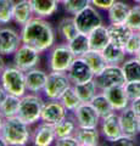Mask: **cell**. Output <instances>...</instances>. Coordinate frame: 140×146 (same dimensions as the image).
<instances>
[{"instance_id":"5bb4252c","label":"cell","mask_w":140,"mask_h":146,"mask_svg":"<svg viewBox=\"0 0 140 146\" xmlns=\"http://www.w3.org/2000/svg\"><path fill=\"white\" fill-rule=\"evenodd\" d=\"M99 129H100L101 135L105 138V140L113 143V141L123 134L119 123V115L118 112H112L111 115L106 117H102L99 124Z\"/></svg>"},{"instance_id":"f546056e","label":"cell","mask_w":140,"mask_h":146,"mask_svg":"<svg viewBox=\"0 0 140 146\" xmlns=\"http://www.w3.org/2000/svg\"><path fill=\"white\" fill-rule=\"evenodd\" d=\"M20 102H21V98L7 94V96L0 104V113L5 118L16 117L17 113H19Z\"/></svg>"},{"instance_id":"f5cc1de1","label":"cell","mask_w":140,"mask_h":146,"mask_svg":"<svg viewBox=\"0 0 140 146\" xmlns=\"http://www.w3.org/2000/svg\"><path fill=\"white\" fill-rule=\"evenodd\" d=\"M1 28H3V27H1V25H0V31H1Z\"/></svg>"},{"instance_id":"7dc6e473","label":"cell","mask_w":140,"mask_h":146,"mask_svg":"<svg viewBox=\"0 0 140 146\" xmlns=\"http://www.w3.org/2000/svg\"><path fill=\"white\" fill-rule=\"evenodd\" d=\"M4 121H5V117L0 113V133H1V129H3V125H4Z\"/></svg>"},{"instance_id":"277c9868","label":"cell","mask_w":140,"mask_h":146,"mask_svg":"<svg viewBox=\"0 0 140 146\" xmlns=\"http://www.w3.org/2000/svg\"><path fill=\"white\" fill-rule=\"evenodd\" d=\"M0 83L5 88L7 94L22 98L26 95L27 85H26V72L20 70L15 65H6L4 71L0 74Z\"/></svg>"},{"instance_id":"1f68e13d","label":"cell","mask_w":140,"mask_h":146,"mask_svg":"<svg viewBox=\"0 0 140 146\" xmlns=\"http://www.w3.org/2000/svg\"><path fill=\"white\" fill-rule=\"evenodd\" d=\"M121 66L127 82L140 80V60L137 56H133L132 58L125 60Z\"/></svg>"},{"instance_id":"4fadbf2b","label":"cell","mask_w":140,"mask_h":146,"mask_svg":"<svg viewBox=\"0 0 140 146\" xmlns=\"http://www.w3.org/2000/svg\"><path fill=\"white\" fill-rule=\"evenodd\" d=\"M67 74L72 82V85L85 83V82L94 79V77H95L92 68L89 67L83 57H76V60L72 62L71 67L67 71Z\"/></svg>"},{"instance_id":"30bf717a","label":"cell","mask_w":140,"mask_h":146,"mask_svg":"<svg viewBox=\"0 0 140 146\" xmlns=\"http://www.w3.org/2000/svg\"><path fill=\"white\" fill-rule=\"evenodd\" d=\"M22 44L21 33L10 27H3L0 31V54L3 56L13 55Z\"/></svg>"},{"instance_id":"7a4b0ae2","label":"cell","mask_w":140,"mask_h":146,"mask_svg":"<svg viewBox=\"0 0 140 146\" xmlns=\"http://www.w3.org/2000/svg\"><path fill=\"white\" fill-rule=\"evenodd\" d=\"M0 134L6 140L9 146H26L32 139L31 125L17 116L5 118Z\"/></svg>"},{"instance_id":"d6a6232c","label":"cell","mask_w":140,"mask_h":146,"mask_svg":"<svg viewBox=\"0 0 140 146\" xmlns=\"http://www.w3.org/2000/svg\"><path fill=\"white\" fill-rule=\"evenodd\" d=\"M90 102H92V105L95 107V110L98 111V113L100 115L101 118L111 115L112 112H115V110H113V107H112L111 102L108 101V99L106 98V95L104 94L102 91H99L95 96L93 98V100Z\"/></svg>"},{"instance_id":"3957f363","label":"cell","mask_w":140,"mask_h":146,"mask_svg":"<svg viewBox=\"0 0 140 146\" xmlns=\"http://www.w3.org/2000/svg\"><path fill=\"white\" fill-rule=\"evenodd\" d=\"M45 101L39 94L27 93L21 98L20 108L17 117L21 118L29 125H34L40 122L42 118V112L44 108Z\"/></svg>"},{"instance_id":"d4e9b609","label":"cell","mask_w":140,"mask_h":146,"mask_svg":"<svg viewBox=\"0 0 140 146\" xmlns=\"http://www.w3.org/2000/svg\"><path fill=\"white\" fill-rule=\"evenodd\" d=\"M34 15L42 18H48L57 11L58 5L57 0H29Z\"/></svg>"},{"instance_id":"b9f144b4","label":"cell","mask_w":140,"mask_h":146,"mask_svg":"<svg viewBox=\"0 0 140 146\" xmlns=\"http://www.w3.org/2000/svg\"><path fill=\"white\" fill-rule=\"evenodd\" d=\"M117 0H92V5L100 10H108Z\"/></svg>"},{"instance_id":"db71d44e","label":"cell","mask_w":140,"mask_h":146,"mask_svg":"<svg viewBox=\"0 0 140 146\" xmlns=\"http://www.w3.org/2000/svg\"><path fill=\"white\" fill-rule=\"evenodd\" d=\"M139 34H140V31H139Z\"/></svg>"},{"instance_id":"ffe728a7","label":"cell","mask_w":140,"mask_h":146,"mask_svg":"<svg viewBox=\"0 0 140 146\" xmlns=\"http://www.w3.org/2000/svg\"><path fill=\"white\" fill-rule=\"evenodd\" d=\"M34 11L29 0H19L13 7V22L20 27L25 26L27 22L34 17Z\"/></svg>"},{"instance_id":"e0dca14e","label":"cell","mask_w":140,"mask_h":146,"mask_svg":"<svg viewBox=\"0 0 140 146\" xmlns=\"http://www.w3.org/2000/svg\"><path fill=\"white\" fill-rule=\"evenodd\" d=\"M101 91L106 95V98L111 102L112 107H113L116 112L122 111V110H124L130 105V100L127 93H125L124 85H115L111 86V88L104 89Z\"/></svg>"},{"instance_id":"6da1fadb","label":"cell","mask_w":140,"mask_h":146,"mask_svg":"<svg viewBox=\"0 0 140 146\" xmlns=\"http://www.w3.org/2000/svg\"><path fill=\"white\" fill-rule=\"evenodd\" d=\"M22 43L34 48L39 52H45L55 45L56 33L52 25L46 18L34 16L21 27Z\"/></svg>"},{"instance_id":"2e32d148","label":"cell","mask_w":140,"mask_h":146,"mask_svg":"<svg viewBox=\"0 0 140 146\" xmlns=\"http://www.w3.org/2000/svg\"><path fill=\"white\" fill-rule=\"evenodd\" d=\"M119 115V123L123 134L137 138V135L140 134L139 130V116L133 111V108L128 106L124 110L118 112Z\"/></svg>"},{"instance_id":"44dd1931","label":"cell","mask_w":140,"mask_h":146,"mask_svg":"<svg viewBox=\"0 0 140 146\" xmlns=\"http://www.w3.org/2000/svg\"><path fill=\"white\" fill-rule=\"evenodd\" d=\"M88 36H89L90 49L98 50V51H102V50L107 46V44L111 42L108 29H107V27L104 25L96 27L95 29H93L88 34Z\"/></svg>"},{"instance_id":"7c38bea8","label":"cell","mask_w":140,"mask_h":146,"mask_svg":"<svg viewBox=\"0 0 140 146\" xmlns=\"http://www.w3.org/2000/svg\"><path fill=\"white\" fill-rule=\"evenodd\" d=\"M68 116V111L60 100H48L44 105L40 121L56 125Z\"/></svg>"},{"instance_id":"816d5d0a","label":"cell","mask_w":140,"mask_h":146,"mask_svg":"<svg viewBox=\"0 0 140 146\" xmlns=\"http://www.w3.org/2000/svg\"><path fill=\"white\" fill-rule=\"evenodd\" d=\"M139 130H140V118H139Z\"/></svg>"},{"instance_id":"8d00e7d4","label":"cell","mask_w":140,"mask_h":146,"mask_svg":"<svg viewBox=\"0 0 140 146\" xmlns=\"http://www.w3.org/2000/svg\"><path fill=\"white\" fill-rule=\"evenodd\" d=\"M125 25L133 32L140 31V4L132 6L129 15L127 17V21H125Z\"/></svg>"},{"instance_id":"ee69618b","label":"cell","mask_w":140,"mask_h":146,"mask_svg":"<svg viewBox=\"0 0 140 146\" xmlns=\"http://www.w3.org/2000/svg\"><path fill=\"white\" fill-rule=\"evenodd\" d=\"M7 96V91L5 90V88L1 85V83H0V104H1L4 101V99H5Z\"/></svg>"},{"instance_id":"ba28073f","label":"cell","mask_w":140,"mask_h":146,"mask_svg":"<svg viewBox=\"0 0 140 146\" xmlns=\"http://www.w3.org/2000/svg\"><path fill=\"white\" fill-rule=\"evenodd\" d=\"M73 17H74L77 28H78L80 33L89 34L93 29H95L96 27L102 25V17L100 15V12L93 5L87 6L84 10L76 13Z\"/></svg>"},{"instance_id":"ab89813d","label":"cell","mask_w":140,"mask_h":146,"mask_svg":"<svg viewBox=\"0 0 140 146\" xmlns=\"http://www.w3.org/2000/svg\"><path fill=\"white\" fill-rule=\"evenodd\" d=\"M54 145H56V146H80L74 135L64 136V138H57L55 140V144Z\"/></svg>"},{"instance_id":"c3c4849f","label":"cell","mask_w":140,"mask_h":146,"mask_svg":"<svg viewBox=\"0 0 140 146\" xmlns=\"http://www.w3.org/2000/svg\"><path fill=\"white\" fill-rule=\"evenodd\" d=\"M65 1H66V0H57V3H58V4H61V5H62V4H64Z\"/></svg>"},{"instance_id":"9a60e30c","label":"cell","mask_w":140,"mask_h":146,"mask_svg":"<svg viewBox=\"0 0 140 146\" xmlns=\"http://www.w3.org/2000/svg\"><path fill=\"white\" fill-rule=\"evenodd\" d=\"M56 131L55 125L40 121L38 125L32 130V144L35 146H50L55 144Z\"/></svg>"},{"instance_id":"74e56055","label":"cell","mask_w":140,"mask_h":146,"mask_svg":"<svg viewBox=\"0 0 140 146\" xmlns=\"http://www.w3.org/2000/svg\"><path fill=\"white\" fill-rule=\"evenodd\" d=\"M124 50L127 55L130 56H137V54L140 50V34L139 32H133L132 35L129 36L127 43L124 45Z\"/></svg>"},{"instance_id":"f907efd6","label":"cell","mask_w":140,"mask_h":146,"mask_svg":"<svg viewBox=\"0 0 140 146\" xmlns=\"http://www.w3.org/2000/svg\"><path fill=\"white\" fill-rule=\"evenodd\" d=\"M137 57H138V58H139V60H140V50H139V52L137 54Z\"/></svg>"},{"instance_id":"5b68a950","label":"cell","mask_w":140,"mask_h":146,"mask_svg":"<svg viewBox=\"0 0 140 146\" xmlns=\"http://www.w3.org/2000/svg\"><path fill=\"white\" fill-rule=\"evenodd\" d=\"M76 55L68 46V43L55 44L50 49L48 56V65L50 71L67 72L72 62L76 60Z\"/></svg>"},{"instance_id":"83f0119b","label":"cell","mask_w":140,"mask_h":146,"mask_svg":"<svg viewBox=\"0 0 140 146\" xmlns=\"http://www.w3.org/2000/svg\"><path fill=\"white\" fill-rule=\"evenodd\" d=\"M87 63L89 65V67L92 68V71L94 72V74H99L104 68H105L108 63L105 60L102 55V51H98V50H92L90 49L88 52H85L82 56Z\"/></svg>"},{"instance_id":"8992f818","label":"cell","mask_w":140,"mask_h":146,"mask_svg":"<svg viewBox=\"0 0 140 146\" xmlns=\"http://www.w3.org/2000/svg\"><path fill=\"white\" fill-rule=\"evenodd\" d=\"M70 86H72V82L67 72L50 71L48 74L46 84L43 90V95L48 100H60L62 94Z\"/></svg>"},{"instance_id":"f1b7e54d","label":"cell","mask_w":140,"mask_h":146,"mask_svg":"<svg viewBox=\"0 0 140 146\" xmlns=\"http://www.w3.org/2000/svg\"><path fill=\"white\" fill-rule=\"evenodd\" d=\"M78 123L74 116H67L65 119H62L60 123L55 125V131H56V139L57 138H64V136L68 135H74V133L78 129Z\"/></svg>"},{"instance_id":"4316f807","label":"cell","mask_w":140,"mask_h":146,"mask_svg":"<svg viewBox=\"0 0 140 146\" xmlns=\"http://www.w3.org/2000/svg\"><path fill=\"white\" fill-rule=\"evenodd\" d=\"M73 88L82 102H90L93 100V98L100 91L95 79H92L82 84H74Z\"/></svg>"},{"instance_id":"60d3db41","label":"cell","mask_w":140,"mask_h":146,"mask_svg":"<svg viewBox=\"0 0 140 146\" xmlns=\"http://www.w3.org/2000/svg\"><path fill=\"white\" fill-rule=\"evenodd\" d=\"M112 144H113V145H123V146H134L137 143H135V138H133V136L122 134Z\"/></svg>"},{"instance_id":"52a82bcc","label":"cell","mask_w":140,"mask_h":146,"mask_svg":"<svg viewBox=\"0 0 140 146\" xmlns=\"http://www.w3.org/2000/svg\"><path fill=\"white\" fill-rule=\"evenodd\" d=\"M99 90H104L115 85H124L127 83L125 76L121 65H107L104 70L94 77Z\"/></svg>"},{"instance_id":"d6986e66","label":"cell","mask_w":140,"mask_h":146,"mask_svg":"<svg viewBox=\"0 0 140 146\" xmlns=\"http://www.w3.org/2000/svg\"><path fill=\"white\" fill-rule=\"evenodd\" d=\"M100 129L99 127H78L74 136L80 146H96L100 144Z\"/></svg>"},{"instance_id":"e575fe53","label":"cell","mask_w":140,"mask_h":146,"mask_svg":"<svg viewBox=\"0 0 140 146\" xmlns=\"http://www.w3.org/2000/svg\"><path fill=\"white\" fill-rule=\"evenodd\" d=\"M15 0H0V25H9L13 21Z\"/></svg>"},{"instance_id":"8fae6325","label":"cell","mask_w":140,"mask_h":146,"mask_svg":"<svg viewBox=\"0 0 140 146\" xmlns=\"http://www.w3.org/2000/svg\"><path fill=\"white\" fill-rule=\"evenodd\" d=\"M72 115L74 116L79 127H99L101 121L100 115L92 102H82L72 112Z\"/></svg>"},{"instance_id":"ac0fdd59","label":"cell","mask_w":140,"mask_h":146,"mask_svg":"<svg viewBox=\"0 0 140 146\" xmlns=\"http://www.w3.org/2000/svg\"><path fill=\"white\" fill-rule=\"evenodd\" d=\"M48 74L45 71L39 70V68H32V70L26 72V85L27 91L33 94L43 93L48 80Z\"/></svg>"},{"instance_id":"7bdbcfd3","label":"cell","mask_w":140,"mask_h":146,"mask_svg":"<svg viewBox=\"0 0 140 146\" xmlns=\"http://www.w3.org/2000/svg\"><path fill=\"white\" fill-rule=\"evenodd\" d=\"M129 106L132 107V108H133V111L140 117V98L133 100V101H130V105H129Z\"/></svg>"},{"instance_id":"484cf974","label":"cell","mask_w":140,"mask_h":146,"mask_svg":"<svg viewBox=\"0 0 140 146\" xmlns=\"http://www.w3.org/2000/svg\"><path fill=\"white\" fill-rule=\"evenodd\" d=\"M57 32L66 43L71 42L74 36L79 33L78 28H77L76 21L73 16H66L58 22L57 25Z\"/></svg>"},{"instance_id":"603a6c76","label":"cell","mask_w":140,"mask_h":146,"mask_svg":"<svg viewBox=\"0 0 140 146\" xmlns=\"http://www.w3.org/2000/svg\"><path fill=\"white\" fill-rule=\"evenodd\" d=\"M132 6L129 4L117 0V1L107 10V18L110 23H125L127 17Z\"/></svg>"},{"instance_id":"9c48e42d","label":"cell","mask_w":140,"mask_h":146,"mask_svg":"<svg viewBox=\"0 0 140 146\" xmlns=\"http://www.w3.org/2000/svg\"><path fill=\"white\" fill-rule=\"evenodd\" d=\"M40 54L42 52H39L34 48L22 43L20 45V48L17 49V51L13 54L12 62L20 70L27 72V71L32 70V68L38 67L40 62Z\"/></svg>"},{"instance_id":"7402d4cb","label":"cell","mask_w":140,"mask_h":146,"mask_svg":"<svg viewBox=\"0 0 140 146\" xmlns=\"http://www.w3.org/2000/svg\"><path fill=\"white\" fill-rule=\"evenodd\" d=\"M107 29L110 34V40L121 46H124L129 36L133 33V31L125 23H110L107 26Z\"/></svg>"},{"instance_id":"4dcf8cb0","label":"cell","mask_w":140,"mask_h":146,"mask_svg":"<svg viewBox=\"0 0 140 146\" xmlns=\"http://www.w3.org/2000/svg\"><path fill=\"white\" fill-rule=\"evenodd\" d=\"M68 46L73 51V54L77 57H82L85 52L90 50V43H89V36L85 33H79L77 34L73 39L68 42Z\"/></svg>"},{"instance_id":"836d02e7","label":"cell","mask_w":140,"mask_h":146,"mask_svg":"<svg viewBox=\"0 0 140 146\" xmlns=\"http://www.w3.org/2000/svg\"><path fill=\"white\" fill-rule=\"evenodd\" d=\"M60 101L64 104V106L67 108L68 112H73L74 110L82 104V101H80V99L78 98V95H77L76 90L73 88V85L70 86V88L62 94V96L60 98Z\"/></svg>"},{"instance_id":"f35d334b","label":"cell","mask_w":140,"mask_h":146,"mask_svg":"<svg viewBox=\"0 0 140 146\" xmlns=\"http://www.w3.org/2000/svg\"><path fill=\"white\" fill-rule=\"evenodd\" d=\"M124 89L130 101L140 98V80H130L124 84Z\"/></svg>"},{"instance_id":"d590c367","label":"cell","mask_w":140,"mask_h":146,"mask_svg":"<svg viewBox=\"0 0 140 146\" xmlns=\"http://www.w3.org/2000/svg\"><path fill=\"white\" fill-rule=\"evenodd\" d=\"M62 5H64V10L67 13L74 16L76 13L84 10L87 6L92 5V0H66Z\"/></svg>"},{"instance_id":"cb8c5ba5","label":"cell","mask_w":140,"mask_h":146,"mask_svg":"<svg viewBox=\"0 0 140 146\" xmlns=\"http://www.w3.org/2000/svg\"><path fill=\"white\" fill-rule=\"evenodd\" d=\"M102 55L108 65H122L125 61L127 52L124 50V46L110 42L107 46L102 50Z\"/></svg>"},{"instance_id":"681fc988","label":"cell","mask_w":140,"mask_h":146,"mask_svg":"<svg viewBox=\"0 0 140 146\" xmlns=\"http://www.w3.org/2000/svg\"><path fill=\"white\" fill-rule=\"evenodd\" d=\"M133 1H134L135 4H140V0H133Z\"/></svg>"},{"instance_id":"f6af8a7d","label":"cell","mask_w":140,"mask_h":146,"mask_svg":"<svg viewBox=\"0 0 140 146\" xmlns=\"http://www.w3.org/2000/svg\"><path fill=\"white\" fill-rule=\"evenodd\" d=\"M6 67V63H5V60H4V56L1 54H0V74H1V72L4 71V68Z\"/></svg>"},{"instance_id":"bcb514c9","label":"cell","mask_w":140,"mask_h":146,"mask_svg":"<svg viewBox=\"0 0 140 146\" xmlns=\"http://www.w3.org/2000/svg\"><path fill=\"white\" fill-rule=\"evenodd\" d=\"M0 146H9L7 143H6V140L3 138V135L0 134Z\"/></svg>"}]
</instances>
